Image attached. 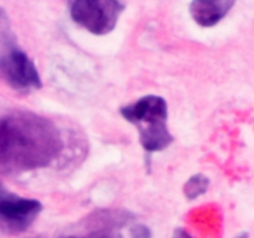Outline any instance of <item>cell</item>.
I'll use <instances>...</instances> for the list:
<instances>
[{
	"label": "cell",
	"mask_w": 254,
	"mask_h": 238,
	"mask_svg": "<svg viewBox=\"0 0 254 238\" xmlns=\"http://www.w3.org/2000/svg\"><path fill=\"white\" fill-rule=\"evenodd\" d=\"M62 146L59 129L45 117L16 112L0 118V173L17 174L49 166Z\"/></svg>",
	"instance_id": "obj_1"
},
{
	"label": "cell",
	"mask_w": 254,
	"mask_h": 238,
	"mask_svg": "<svg viewBox=\"0 0 254 238\" xmlns=\"http://www.w3.org/2000/svg\"><path fill=\"white\" fill-rule=\"evenodd\" d=\"M121 114L138 128L139 140L146 153H158L170 146L174 136L169 131L168 103L160 96H145L129 106L122 107Z\"/></svg>",
	"instance_id": "obj_2"
},
{
	"label": "cell",
	"mask_w": 254,
	"mask_h": 238,
	"mask_svg": "<svg viewBox=\"0 0 254 238\" xmlns=\"http://www.w3.org/2000/svg\"><path fill=\"white\" fill-rule=\"evenodd\" d=\"M0 81L19 92L42 87L36 66L17 45L6 12L0 9Z\"/></svg>",
	"instance_id": "obj_3"
},
{
	"label": "cell",
	"mask_w": 254,
	"mask_h": 238,
	"mask_svg": "<svg viewBox=\"0 0 254 238\" xmlns=\"http://www.w3.org/2000/svg\"><path fill=\"white\" fill-rule=\"evenodd\" d=\"M124 9L121 0H73L71 17L92 34L106 35L113 31Z\"/></svg>",
	"instance_id": "obj_4"
},
{
	"label": "cell",
	"mask_w": 254,
	"mask_h": 238,
	"mask_svg": "<svg viewBox=\"0 0 254 238\" xmlns=\"http://www.w3.org/2000/svg\"><path fill=\"white\" fill-rule=\"evenodd\" d=\"M42 211L40 201L12 193L0 182V231L20 235L29 230Z\"/></svg>",
	"instance_id": "obj_5"
},
{
	"label": "cell",
	"mask_w": 254,
	"mask_h": 238,
	"mask_svg": "<svg viewBox=\"0 0 254 238\" xmlns=\"http://www.w3.org/2000/svg\"><path fill=\"white\" fill-rule=\"evenodd\" d=\"M235 2L236 0H192L190 14L200 26L211 27L228 14Z\"/></svg>",
	"instance_id": "obj_6"
},
{
	"label": "cell",
	"mask_w": 254,
	"mask_h": 238,
	"mask_svg": "<svg viewBox=\"0 0 254 238\" xmlns=\"http://www.w3.org/2000/svg\"><path fill=\"white\" fill-rule=\"evenodd\" d=\"M208 185H210V180L207 176L202 175V174H196V175L191 176L188 182L185 183L184 193L189 200H195L207 191Z\"/></svg>",
	"instance_id": "obj_7"
},
{
	"label": "cell",
	"mask_w": 254,
	"mask_h": 238,
	"mask_svg": "<svg viewBox=\"0 0 254 238\" xmlns=\"http://www.w3.org/2000/svg\"><path fill=\"white\" fill-rule=\"evenodd\" d=\"M130 238H151V232L146 226L135 225L130 228Z\"/></svg>",
	"instance_id": "obj_8"
},
{
	"label": "cell",
	"mask_w": 254,
	"mask_h": 238,
	"mask_svg": "<svg viewBox=\"0 0 254 238\" xmlns=\"http://www.w3.org/2000/svg\"><path fill=\"white\" fill-rule=\"evenodd\" d=\"M171 238H192V236L185 231L184 228H176L173 233V237Z\"/></svg>",
	"instance_id": "obj_9"
},
{
	"label": "cell",
	"mask_w": 254,
	"mask_h": 238,
	"mask_svg": "<svg viewBox=\"0 0 254 238\" xmlns=\"http://www.w3.org/2000/svg\"><path fill=\"white\" fill-rule=\"evenodd\" d=\"M236 238H250V235H248L247 232H245V233H242V235H240L238 237H236Z\"/></svg>",
	"instance_id": "obj_10"
}]
</instances>
